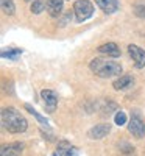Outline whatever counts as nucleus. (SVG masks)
Instances as JSON below:
<instances>
[{"label": "nucleus", "mask_w": 145, "mask_h": 156, "mask_svg": "<svg viewBox=\"0 0 145 156\" xmlns=\"http://www.w3.org/2000/svg\"><path fill=\"white\" fill-rule=\"evenodd\" d=\"M95 3L98 5V8L103 12H106V14H112V12H115L118 9V6H120L118 0H95Z\"/></svg>", "instance_id": "obj_12"}, {"label": "nucleus", "mask_w": 145, "mask_h": 156, "mask_svg": "<svg viewBox=\"0 0 145 156\" xmlns=\"http://www.w3.org/2000/svg\"><path fill=\"white\" fill-rule=\"evenodd\" d=\"M23 144L22 142H11V144H3L0 148V156H20L23 153Z\"/></svg>", "instance_id": "obj_7"}, {"label": "nucleus", "mask_w": 145, "mask_h": 156, "mask_svg": "<svg viewBox=\"0 0 145 156\" xmlns=\"http://www.w3.org/2000/svg\"><path fill=\"white\" fill-rule=\"evenodd\" d=\"M98 51L101 55H108L111 58H118L120 56V48L115 42H106V44H101L98 47Z\"/></svg>", "instance_id": "obj_10"}, {"label": "nucleus", "mask_w": 145, "mask_h": 156, "mask_svg": "<svg viewBox=\"0 0 145 156\" xmlns=\"http://www.w3.org/2000/svg\"><path fill=\"white\" fill-rule=\"evenodd\" d=\"M22 55L20 48H8L5 51H2V58H8V59H17Z\"/></svg>", "instance_id": "obj_17"}, {"label": "nucleus", "mask_w": 145, "mask_h": 156, "mask_svg": "<svg viewBox=\"0 0 145 156\" xmlns=\"http://www.w3.org/2000/svg\"><path fill=\"white\" fill-rule=\"evenodd\" d=\"M114 122H115V125H118V126L125 125V123H126V114H125L123 111H117L115 115H114Z\"/></svg>", "instance_id": "obj_19"}, {"label": "nucleus", "mask_w": 145, "mask_h": 156, "mask_svg": "<svg viewBox=\"0 0 145 156\" xmlns=\"http://www.w3.org/2000/svg\"><path fill=\"white\" fill-rule=\"evenodd\" d=\"M128 131L133 134L136 139H142L145 136V123L139 119L137 115H133L128 122Z\"/></svg>", "instance_id": "obj_5"}, {"label": "nucleus", "mask_w": 145, "mask_h": 156, "mask_svg": "<svg viewBox=\"0 0 145 156\" xmlns=\"http://www.w3.org/2000/svg\"><path fill=\"white\" fill-rule=\"evenodd\" d=\"M73 12L76 22H84L94 14V5L89 0H76L73 3Z\"/></svg>", "instance_id": "obj_3"}, {"label": "nucleus", "mask_w": 145, "mask_h": 156, "mask_svg": "<svg viewBox=\"0 0 145 156\" xmlns=\"http://www.w3.org/2000/svg\"><path fill=\"white\" fill-rule=\"evenodd\" d=\"M41 97H42V101H44L45 111H47V112H53V111L56 109V105H58V97H56V94H55L51 89H44L42 92H41Z\"/></svg>", "instance_id": "obj_6"}, {"label": "nucleus", "mask_w": 145, "mask_h": 156, "mask_svg": "<svg viewBox=\"0 0 145 156\" xmlns=\"http://www.w3.org/2000/svg\"><path fill=\"white\" fill-rule=\"evenodd\" d=\"M133 84H134V80H133V76H129V75H122L120 78H117L112 83L115 90H125V89L131 87Z\"/></svg>", "instance_id": "obj_13"}, {"label": "nucleus", "mask_w": 145, "mask_h": 156, "mask_svg": "<svg viewBox=\"0 0 145 156\" xmlns=\"http://www.w3.org/2000/svg\"><path fill=\"white\" fill-rule=\"evenodd\" d=\"M128 55L133 59L134 66L137 69L145 67V50L143 48H140L139 45H134V44H129L128 45Z\"/></svg>", "instance_id": "obj_4"}, {"label": "nucleus", "mask_w": 145, "mask_h": 156, "mask_svg": "<svg viewBox=\"0 0 145 156\" xmlns=\"http://www.w3.org/2000/svg\"><path fill=\"white\" fill-rule=\"evenodd\" d=\"M109 131H111V125L109 123H98L95 126H92L87 131V137L89 139H103Z\"/></svg>", "instance_id": "obj_8"}, {"label": "nucleus", "mask_w": 145, "mask_h": 156, "mask_svg": "<svg viewBox=\"0 0 145 156\" xmlns=\"http://www.w3.org/2000/svg\"><path fill=\"white\" fill-rule=\"evenodd\" d=\"M133 11H134V14L140 19H145V0H139V2L134 3L133 6Z\"/></svg>", "instance_id": "obj_16"}, {"label": "nucleus", "mask_w": 145, "mask_h": 156, "mask_svg": "<svg viewBox=\"0 0 145 156\" xmlns=\"http://www.w3.org/2000/svg\"><path fill=\"white\" fill-rule=\"evenodd\" d=\"M47 8V3L44 0H33L31 2V6H30V11L33 14H41V12Z\"/></svg>", "instance_id": "obj_14"}, {"label": "nucleus", "mask_w": 145, "mask_h": 156, "mask_svg": "<svg viewBox=\"0 0 145 156\" xmlns=\"http://www.w3.org/2000/svg\"><path fill=\"white\" fill-rule=\"evenodd\" d=\"M2 126L8 133L17 134L28 128V122L14 106H5L2 109Z\"/></svg>", "instance_id": "obj_1"}, {"label": "nucleus", "mask_w": 145, "mask_h": 156, "mask_svg": "<svg viewBox=\"0 0 145 156\" xmlns=\"http://www.w3.org/2000/svg\"><path fill=\"white\" fill-rule=\"evenodd\" d=\"M0 6H2V11L5 12V14H8V16L14 14L16 6H14V2H12V0H0Z\"/></svg>", "instance_id": "obj_15"}, {"label": "nucleus", "mask_w": 145, "mask_h": 156, "mask_svg": "<svg viewBox=\"0 0 145 156\" xmlns=\"http://www.w3.org/2000/svg\"><path fill=\"white\" fill-rule=\"evenodd\" d=\"M47 12L51 17H59L62 8H64V0H47Z\"/></svg>", "instance_id": "obj_11"}, {"label": "nucleus", "mask_w": 145, "mask_h": 156, "mask_svg": "<svg viewBox=\"0 0 145 156\" xmlns=\"http://www.w3.org/2000/svg\"><path fill=\"white\" fill-rule=\"evenodd\" d=\"M51 156H58V153H55V154H51Z\"/></svg>", "instance_id": "obj_20"}, {"label": "nucleus", "mask_w": 145, "mask_h": 156, "mask_svg": "<svg viewBox=\"0 0 145 156\" xmlns=\"http://www.w3.org/2000/svg\"><path fill=\"white\" fill-rule=\"evenodd\" d=\"M89 69L100 78H111L122 73L120 62L112 59H103V58H94L89 64Z\"/></svg>", "instance_id": "obj_2"}, {"label": "nucleus", "mask_w": 145, "mask_h": 156, "mask_svg": "<svg viewBox=\"0 0 145 156\" xmlns=\"http://www.w3.org/2000/svg\"><path fill=\"white\" fill-rule=\"evenodd\" d=\"M56 153H58V156H78V148L73 147L67 140H61V142H58Z\"/></svg>", "instance_id": "obj_9"}, {"label": "nucleus", "mask_w": 145, "mask_h": 156, "mask_svg": "<svg viewBox=\"0 0 145 156\" xmlns=\"http://www.w3.org/2000/svg\"><path fill=\"white\" fill-rule=\"evenodd\" d=\"M25 109H27V111H28V112H30V114H33V115H34V117H36V120H37V122H39V123H42V125H45V126H47V125H48V123H47V120H45V119H44V117H42V115H41V114H37V112H36V111H34V108H33V106H31V105H28V103H25Z\"/></svg>", "instance_id": "obj_18"}, {"label": "nucleus", "mask_w": 145, "mask_h": 156, "mask_svg": "<svg viewBox=\"0 0 145 156\" xmlns=\"http://www.w3.org/2000/svg\"><path fill=\"white\" fill-rule=\"evenodd\" d=\"M25 2H31V0H25Z\"/></svg>", "instance_id": "obj_21"}]
</instances>
